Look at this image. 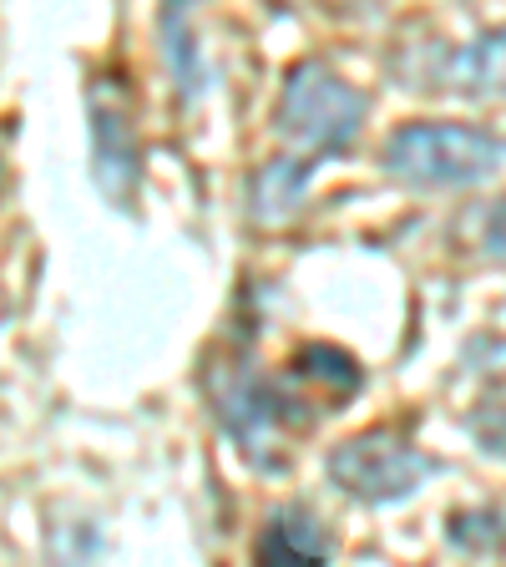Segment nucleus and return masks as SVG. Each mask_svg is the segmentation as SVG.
<instances>
[{"label":"nucleus","mask_w":506,"mask_h":567,"mask_svg":"<svg viewBox=\"0 0 506 567\" xmlns=\"http://www.w3.org/2000/svg\"><path fill=\"white\" fill-rule=\"evenodd\" d=\"M0 188H6V167H0Z\"/></svg>","instance_id":"11"},{"label":"nucleus","mask_w":506,"mask_h":567,"mask_svg":"<svg viewBox=\"0 0 506 567\" xmlns=\"http://www.w3.org/2000/svg\"><path fill=\"white\" fill-rule=\"evenodd\" d=\"M309 173L314 167L299 163V157H273L254 173V218L264 228L273 224H289L299 208H304V193H309Z\"/></svg>","instance_id":"7"},{"label":"nucleus","mask_w":506,"mask_h":567,"mask_svg":"<svg viewBox=\"0 0 506 567\" xmlns=\"http://www.w3.org/2000/svg\"><path fill=\"white\" fill-rule=\"evenodd\" d=\"M92 142H96V183H102V193L112 203H127L142 177V153L127 106L117 96L106 92L92 96Z\"/></svg>","instance_id":"5"},{"label":"nucleus","mask_w":506,"mask_h":567,"mask_svg":"<svg viewBox=\"0 0 506 567\" xmlns=\"http://www.w3.org/2000/svg\"><path fill=\"white\" fill-rule=\"evenodd\" d=\"M96 553H102V537L92 527H61L51 537V567H96Z\"/></svg>","instance_id":"10"},{"label":"nucleus","mask_w":506,"mask_h":567,"mask_svg":"<svg viewBox=\"0 0 506 567\" xmlns=\"http://www.w3.org/2000/svg\"><path fill=\"white\" fill-rule=\"evenodd\" d=\"M213 401H218V415L234 431V441L248 451V456H264L279 441V425L295 421L299 405H289L273 385H264L254 370L244 365H224V375H213Z\"/></svg>","instance_id":"4"},{"label":"nucleus","mask_w":506,"mask_h":567,"mask_svg":"<svg viewBox=\"0 0 506 567\" xmlns=\"http://www.w3.org/2000/svg\"><path fill=\"white\" fill-rule=\"evenodd\" d=\"M365 127V96L324 61H299L279 96V132L304 153H344Z\"/></svg>","instance_id":"2"},{"label":"nucleus","mask_w":506,"mask_h":567,"mask_svg":"<svg viewBox=\"0 0 506 567\" xmlns=\"http://www.w3.org/2000/svg\"><path fill=\"white\" fill-rule=\"evenodd\" d=\"M451 86L456 92H506V25L486 31L476 47H466L451 66Z\"/></svg>","instance_id":"9"},{"label":"nucleus","mask_w":506,"mask_h":567,"mask_svg":"<svg viewBox=\"0 0 506 567\" xmlns=\"http://www.w3.org/2000/svg\"><path fill=\"white\" fill-rule=\"evenodd\" d=\"M254 567H330V537L309 512L283 507L264 522Z\"/></svg>","instance_id":"6"},{"label":"nucleus","mask_w":506,"mask_h":567,"mask_svg":"<svg viewBox=\"0 0 506 567\" xmlns=\"http://www.w3.org/2000/svg\"><path fill=\"white\" fill-rule=\"evenodd\" d=\"M295 375L304 385H314L324 401H350L354 390H360V365H354V354L334 350V344H304L295 354Z\"/></svg>","instance_id":"8"},{"label":"nucleus","mask_w":506,"mask_h":567,"mask_svg":"<svg viewBox=\"0 0 506 567\" xmlns=\"http://www.w3.org/2000/svg\"><path fill=\"white\" fill-rule=\"evenodd\" d=\"M431 476V456L395 425H375L330 451V482L354 502H401Z\"/></svg>","instance_id":"3"},{"label":"nucleus","mask_w":506,"mask_h":567,"mask_svg":"<svg viewBox=\"0 0 506 567\" xmlns=\"http://www.w3.org/2000/svg\"><path fill=\"white\" fill-rule=\"evenodd\" d=\"M385 167L405 183H425V188L482 183L502 167V142L486 127H466V122H405L385 142Z\"/></svg>","instance_id":"1"}]
</instances>
